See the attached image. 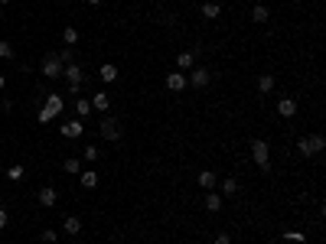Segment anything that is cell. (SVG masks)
Listing matches in <instances>:
<instances>
[{
	"mask_svg": "<svg viewBox=\"0 0 326 244\" xmlns=\"http://www.w3.org/2000/svg\"><path fill=\"white\" fill-rule=\"evenodd\" d=\"M297 150H300L304 157H316V153H323V150H326V137H323V134L300 137V140H297Z\"/></svg>",
	"mask_w": 326,
	"mask_h": 244,
	"instance_id": "obj_1",
	"label": "cell"
},
{
	"mask_svg": "<svg viewBox=\"0 0 326 244\" xmlns=\"http://www.w3.org/2000/svg\"><path fill=\"white\" fill-rule=\"evenodd\" d=\"M268 140H251V157H254V163H258V170L261 173H271V159H268Z\"/></svg>",
	"mask_w": 326,
	"mask_h": 244,
	"instance_id": "obj_2",
	"label": "cell"
},
{
	"mask_svg": "<svg viewBox=\"0 0 326 244\" xmlns=\"http://www.w3.org/2000/svg\"><path fill=\"white\" fill-rule=\"evenodd\" d=\"M98 130H101V137L111 140V143H118L121 134H124V130H121V121H118V117H111V114L98 121Z\"/></svg>",
	"mask_w": 326,
	"mask_h": 244,
	"instance_id": "obj_3",
	"label": "cell"
},
{
	"mask_svg": "<svg viewBox=\"0 0 326 244\" xmlns=\"http://www.w3.org/2000/svg\"><path fill=\"white\" fill-rule=\"evenodd\" d=\"M62 75H65V82H69V91H72V98L82 91V78H85V72H82V65L78 62H69L62 69Z\"/></svg>",
	"mask_w": 326,
	"mask_h": 244,
	"instance_id": "obj_4",
	"label": "cell"
},
{
	"mask_svg": "<svg viewBox=\"0 0 326 244\" xmlns=\"http://www.w3.org/2000/svg\"><path fill=\"white\" fill-rule=\"evenodd\" d=\"M62 69H65V65L55 59V52H46V59H43V75H46V78H59Z\"/></svg>",
	"mask_w": 326,
	"mask_h": 244,
	"instance_id": "obj_5",
	"label": "cell"
},
{
	"mask_svg": "<svg viewBox=\"0 0 326 244\" xmlns=\"http://www.w3.org/2000/svg\"><path fill=\"white\" fill-rule=\"evenodd\" d=\"M209 78H212V72H206V69L199 65V69H193V72H189L186 85H193V88H206V85H209Z\"/></svg>",
	"mask_w": 326,
	"mask_h": 244,
	"instance_id": "obj_6",
	"label": "cell"
},
{
	"mask_svg": "<svg viewBox=\"0 0 326 244\" xmlns=\"http://www.w3.org/2000/svg\"><path fill=\"white\" fill-rule=\"evenodd\" d=\"M166 88L180 95V91L186 88V75H183V72H170V75H166Z\"/></svg>",
	"mask_w": 326,
	"mask_h": 244,
	"instance_id": "obj_7",
	"label": "cell"
},
{
	"mask_svg": "<svg viewBox=\"0 0 326 244\" xmlns=\"http://www.w3.org/2000/svg\"><path fill=\"white\" fill-rule=\"evenodd\" d=\"M91 107L105 114V111L111 107V95H108V91H95V95H91Z\"/></svg>",
	"mask_w": 326,
	"mask_h": 244,
	"instance_id": "obj_8",
	"label": "cell"
},
{
	"mask_svg": "<svg viewBox=\"0 0 326 244\" xmlns=\"http://www.w3.org/2000/svg\"><path fill=\"white\" fill-rule=\"evenodd\" d=\"M62 137H82V134H85V124H82V121H69V124H62Z\"/></svg>",
	"mask_w": 326,
	"mask_h": 244,
	"instance_id": "obj_9",
	"label": "cell"
},
{
	"mask_svg": "<svg viewBox=\"0 0 326 244\" xmlns=\"http://www.w3.org/2000/svg\"><path fill=\"white\" fill-rule=\"evenodd\" d=\"M222 205H225V199H222L218 192L209 189V192H206V212H222Z\"/></svg>",
	"mask_w": 326,
	"mask_h": 244,
	"instance_id": "obj_10",
	"label": "cell"
},
{
	"mask_svg": "<svg viewBox=\"0 0 326 244\" xmlns=\"http://www.w3.org/2000/svg\"><path fill=\"white\" fill-rule=\"evenodd\" d=\"M277 114L281 117H293L297 114V101H293V98H281V101H277Z\"/></svg>",
	"mask_w": 326,
	"mask_h": 244,
	"instance_id": "obj_11",
	"label": "cell"
},
{
	"mask_svg": "<svg viewBox=\"0 0 326 244\" xmlns=\"http://www.w3.org/2000/svg\"><path fill=\"white\" fill-rule=\"evenodd\" d=\"M55 199H59L55 186H43V189H39V202H43L46 209H53V205H55Z\"/></svg>",
	"mask_w": 326,
	"mask_h": 244,
	"instance_id": "obj_12",
	"label": "cell"
},
{
	"mask_svg": "<svg viewBox=\"0 0 326 244\" xmlns=\"http://www.w3.org/2000/svg\"><path fill=\"white\" fill-rule=\"evenodd\" d=\"M196 182H199V189H216V173H212V170H202V173H199V176H196Z\"/></svg>",
	"mask_w": 326,
	"mask_h": 244,
	"instance_id": "obj_13",
	"label": "cell"
},
{
	"mask_svg": "<svg viewBox=\"0 0 326 244\" xmlns=\"http://www.w3.org/2000/svg\"><path fill=\"white\" fill-rule=\"evenodd\" d=\"M238 179H232V176H228V179H222V195H225V199H232V195H238Z\"/></svg>",
	"mask_w": 326,
	"mask_h": 244,
	"instance_id": "obj_14",
	"label": "cell"
},
{
	"mask_svg": "<svg viewBox=\"0 0 326 244\" xmlns=\"http://www.w3.org/2000/svg\"><path fill=\"white\" fill-rule=\"evenodd\" d=\"M62 231H65V234H78V231H82V218H75V215H69V218L62 222Z\"/></svg>",
	"mask_w": 326,
	"mask_h": 244,
	"instance_id": "obj_15",
	"label": "cell"
},
{
	"mask_svg": "<svg viewBox=\"0 0 326 244\" xmlns=\"http://www.w3.org/2000/svg\"><path fill=\"white\" fill-rule=\"evenodd\" d=\"M98 75H101V82H118V69L111 62H105L101 69H98Z\"/></svg>",
	"mask_w": 326,
	"mask_h": 244,
	"instance_id": "obj_16",
	"label": "cell"
},
{
	"mask_svg": "<svg viewBox=\"0 0 326 244\" xmlns=\"http://www.w3.org/2000/svg\"><path fill=\"white\" fill-rule=\"evenodd\" d=\"M268 17H271V13H268L264 3H254V7H251V20L254 23H268Z\"/></svg>",
	"mask_w": 326,
	"mask_h": 244,
	"instance_id": "obj_17",
	"label": "cell"
},
{
	"mask_svg": "<svg viewBox=\"0 0 326 244\" xmlns=\"http://www.w3.org/2000/svg\"><path fill=\"white\" fill-rule=\"evenodd\" d=\"M218 13H222V7H218L216 0H209V3H202V17H206V20H218Z\"/></svg>",
	"mask_w": 326,
	"mask_h": 244,
	"instance_id": "obj_18",
	"label": "cell"
},
{
	"mask_svg": "<svg viewBox=\"0 0 326 244\" xmlns=\"http://www.w3.org/2000/svg\"><path fill=\"white\" fill-rule=\"evenodd\" d=\"M78 176H82V186H85V189H95L98 186V173L95 170H82Z\"/></svg>",
	"mask_w": 326,
	"mask_h": 244,
	"instance_id": "obj_19",
	"label": "cell"
},
{
	"mask_svg": "<svg viewBox=\"0 0 326 244\" xmlns=\"http://www.w3.org/2000/svg\"><path fill=\"white\" fill-rule=\"evenodd\" d=\"M196 65V52H180L176 55V69H193Z\"/></svg>",
	"mask_w": 326,
	"mask_h": 244,
	"instance_id": "obj_20",
	"label": "cell"
},
{
	"mask_svg": "<svg viewBox=\"0 0 326 244\" xmlns=\"http://www.w3.org/2000/svg\"><path fill=\"white\" fill-rule=\"evenodd\" d=\"M258 91L261 95H271L274 91V75H261L258 78Z\"/></svg>",
	"mask_w": 326,
	"mask_h": 244,
	"instance_id": "obj_21",
	"label": "cell"
},
{
	"mask_svg": "<svg viewBox=\"0 0 326 244\" xmlns=\"http://www.w3.org/2000/svg\"><path fill=\"white\" fill-rule=\"evenodd\" d=\"M62 166H65V173H69V176H78V173H82V159H78V157H69Z\"/></svg>",
	"mask_w": 326,
	"mask_h": 244,
	"instance_id": "obj_22",
	"label": "cell"
},
{
	"mask_svg": "<svg viewBox=\"0 0 326 244\" xmlns=\"http://www.w3.org/2000/svg\"><path fill=\"white\" fill-rule=\"evenodd\" d=\"M62 98L59 95H46V111H53V114H59V111H62Z\"/></svg>",
	"mask_w": 326,
	"mask_h": 244,
	"instance_id": "obj_23",
	"label": "cell"
},
{
	"mask_svg": "<svg viewBox=\"0 0 326 244\" xmlns=\"http://www.w3.org/2000/svg\"><path fill=\"white\" fill-rule=\"evenodd\" d=\"M62 43L65 46H75L78 43V30H75V26H65V30H62Z\"/></svg>",
	"mask_w": 326,
	"mask_h": 244,
	"instance_id": "obj_24",
	"label": "cell"
},
{
	"mask_svg": "<svg viewBox=\"0 0 326 244\" xmlns=\"http://www.w3.org/2000/svg\"><path fill=\"white\" fill-rule=\"evenodd\" d=\"M23 176H26V170H23L20 163H13L10 170H7V179H13V182H20V179H23Z\"/></svg>",
	"mask_w": 326,
	"mask_h": 244,
	"instance_id": "obj_25",
	"label": "cell"
},
{
	"mask_svg": "<svg viewBox=\"0 0 326 244\" xmlns=\"http://www.w3.org/2000/svg\"><path fill=\"white\" fill-rule=\"evenodd\" d=\"M75 111H78V117H88V114H91V101H88V98H78Z\"/></svg>",
	"mask_w": 326,
	"mask_h": 244,
	"instance_id": "obj_26",
	"label": "cell"
},
{
	"mask_svg": "<svg viewBox=\"0 0 326 244\" xmlns=\"http://www.w3.org/2000/svg\"><path fill=\"white\" fill-rule=\"evenodd\" d=\"M55 59H59V62H62V65H69V62H75V59H72V46H65L62 52H55Z\"/></svg>",
	"mask_w": 326,
	"mask_h": 244,
	"instance_id": "obj_27",
	"label": "cell"
},
{
	"mask_svg": "<svg viewBox=\"0 0 326 244\" xmlns=\"http://www.w3.org/2000/svg\"><path fill=\"white\" fill-rule=\"evenodd\" d=\"M98 153H101V150H98L95 143H91V147H85V150H82V157H85L88 163H95V159H98Z\"/></svg>",
	"mask_w": 326,
	"mask_h": 244,
	"instance_id": "obj_28",
	"label": "cell"
},
{
	"mask_svg": "<svg viewBox=\"0 0 326 244\" xmlns=\"http://www.w3.org/2000/svg\"><path fill=\"white\" fill-rule=\"evenodd\" d=\"M0 59H13V46L7 39H0Z\"/></svg>",
	"mask_w": 326,
	"mask_h": 244,
	"instance_id": "obj_29",
	"label": "cell"
},
{
	"mask_svg": "<svg viewBox=\"0 0 326 244\" xmlns=\"http://www.w3.org/2000/svg\"><path fill=\"white\" fill-rule=\"evenodd\" d=\"M55 238H59V234H55L53 228H46L43 231V244H55Z\"/></svg>",
	"mask_w": 326,
	"mask_h": 244,
	"instance_id": "obj_30",
	"label": "cell"
},
{
	"mask_svg": "<svg viewBox=\"0 0 326 244\" xmlns=\"http://www.w3.org/2000/svg\"><path fill=\"white\" fill-rule=\"evenodd\" d=\"M53 111H46V107H43V111H39V124H49V121H53Z\"/></svg>",
	"mask_w": 326,
	"mask_h": 244,
	"instance_id": "obj_31",
	"label": "cell"
},
{
	"mask_svg": "<svg viewBox=\"0 0 326 244\" xmlns=\"http://www.w3.org/2000/svg\"><path fill=\"white\" fill-rule=\"evenodd\" d=\"M212 244H232V238H228L225 231H218V234H216V241H212Z\"/></svg>",
	"mask_w": 326,
	"mask_h": 244,
	"instance_id": "obj_32",
	"label": "cell"
},
{
	"mask_svg": "<svg viewBox=\"0 0 326 244\" xmlns=\"http://www.w3.org/2000/svg\"><path fill=\"white\" fill-rule=\"evenodd\" d=\"M284 238H287V241H304V234H300V231H287Z\"/></svg>",
	"mask_w": 326,
	"mask_h": 244,
	"instance_id": "obj_33",
	"label": "cell"
},
{
	"mask_svg": "<svg viewBox=\"0 0 326 244\" xmlns=\"http://www.w3.org/2000/svg\"><path fill=\"white\" fill-rule=\"evenodd\" d=\"M7 222H10V215H7V209H0V228H7Z\"/></svg>",
	"mask_w": 326,
	"mask_h": 244,
	"instance_id": "obj_34",
	"label": "cell"
},
{
	"mask_svg": "<svg viewBox=\"0 0 326 244\" xmlns=\"http://www.w3.org/2000/svg\"><path fill=\"white\" fill-rule=\"evenodd\" d=\"M3 88H7V75H0V91H3Z\"/></svg>",
	"mask_w": 326,
	"mask_h": 244,
	"instance_id": "obj_35",
	"label": "cell"
},
{
	"mask_svg": "<svg viewBox=\"0 0 326 244\" xmlns=\"http://www.w3.org/2000/svg\"><path fill=\"white\" fill-rule=\"evenodd\" d=\"M7 3H13V0H0V10H3V7H7Z\"/></svg>",
	"mask_w": 326,
	"mask_h": 244,
	"instance_id": "obj_36",
	"label": "cell"
},
{
	"mask_svg": "<svg viewBox=\"0 0 326 244\" xmlns=\"http://www.w3.org/2000/svg\"><path fill=\"white\" fill-rule=\"evenodd\" d=\"M85 3H101V0H85Z\"/></svg>",
	"mask_w": 326,
	"mask_h": 244,
	"instance_id": "obj_37",
	"label": "cell"
},
{
	"mask_svg": "<svg viewBox=\"0 0 326 244\" xmlns=\"http://www.w3.org/2000/svg\"><path fill=\"white\" fill-rule=\"evenodd\" d=\"M0 20H3V10H0Z\"/></svg>",
	"mask_w": 326,
	"mask_h": 244,
	"instance_id": "obj_38",
	"label": "cell"
}]
</instances>
